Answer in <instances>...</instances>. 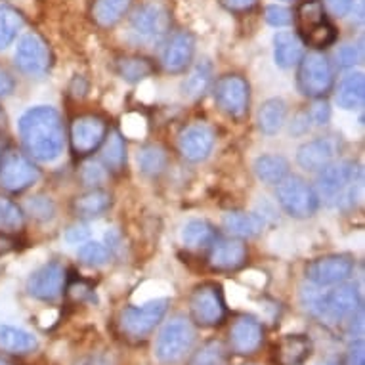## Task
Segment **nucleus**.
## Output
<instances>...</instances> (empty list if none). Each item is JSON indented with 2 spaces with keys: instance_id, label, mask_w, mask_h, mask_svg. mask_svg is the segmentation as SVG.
Here are the masks:
<instances>
[{
  "instance_id": "4468645a",
  "label": "nucleus",
  "mask_w": 365,
  "mask_h": 365,
  "mask_svg": "<svg viewBox=\"0 0 365 365\" xmlns=\"http://www.w3.org/2000/svg\"><path fill=\"white\" fill-rule=\"evenodd\" d=\"M66 269L58 262L44 264L42 268L33 272V276L27 282V293L36 300H48L58 299L61 291L66 289Z\"/></svg>"
},
{
  "instance_id": "49530a36",
  "label": "nucleus",
  "mask_w": 365,
  "mask_h": 365,
  "mask_svg": "<svg viewBox=\"0 0 365 365\" xmlns=\"http://www.w3.org/2000/svg\"><path fill=\"white\" fill-rule=\"evenodd\" d=\"M66 240L69 245H81V243H84V241L88 240V230L83 226L69 227L66 234Z\"/></svg>"
},
{
  "instance_id": "864d4df0",
  "label": "nucleus",
  "mask_w": 365,
  "mask_h": 365,
  "mask_svg": "<svg viewBox=\"0 0 365 365\" xmlns=\"http://www.w3.org/2000/svg\"><path fill=\"white\" fill-rule=\"evenodd\" d=\"M81 365H115V364L111 361V358H108V356H90V358L83 359Z\"/></svg>"
},
{
  "instance_id": "20e7f679",
  "label": "nucleus",
  "mask_w": 365,
  "mask_h": 365,
  "mask_svg": "<svg viewBox=\"0 0 365 365\" xmlns=\"http://www.w3.org/2000/svg\"><path fill=\"white\" fill-rule=\"evenodd\" d=\"M299 75H297V84L299 90L308 98L314 100H322L333 90V67H331L329 60L319 52L314 54L302 56V60L299 61Z\"/></svg>"
},
{
  "instance_id": "7ed1b4c3",
  "label": "nucleus",
  "mask_w": 365,
  "mask_h": 365,
  "mask_svg": "<svg viewBox=\"0 0 365 365\" xmlns=\"http://www.w3.org/2000/svg\"><path fill=\"white\" fill-rule=\"evenodd\" d=\"M167 310L168 299H153L140 306H128L119 316L120 335L132 342L144 341L161 324Z\"/></svg>"
},
{
  "instance_id": "9d476101",
  "label": "nucleus",
  "mask_w": 365,
  "mask_h": 365,
  "mask_svg": "<svg viewBox=\"0 0 365 365\" xmlns=\"http://www.w3.org/2000/svg\"><path fill=\"white\" fill-rule=\"evenodd\" d=\"M215 102L232 119H243L251 103V86L241 75H224L215 84Z\"/></svg>"
},
{
  "instance_id": "1a4fd4ad",
  "label": "nucleus",
  "mask_w": 365,
  "mask_h": 365,
  "mask_svg": "<svg viewBox=\"0 0 365 365\" xmlns=\"http://www.w3.org/2000/svg\"><path fill=\"white\" fill-rule=\"evenodd\" d=\"M190 314H192L193 322L201 327L220 325L227 314L220 285L207 282L193 289L192 297H190Z\"/></svg>"
},
{
  "instance_id": "5fc2aeb1",
  "label": "nucleus",
  "mask_w": 365,
  "mask_h": 365,
  "mask_svg": "<svg viewBox=\"0 0 365 365\" xmlns=\"http://www.w3.org/2000/svg\"><path fill=\"white\" fill-rule=\"evenodd\" d=\"M4 126H6V113H4L2 108H0V130H2Z\"/></svg>"
},
{
  "instance_id": "4be33fe9",
  "label": "nucleus",
  "mask_w": 365,
  "mask_h": 365,
  "mask_svg": "<svg viewBox=\"0 0 365 365\" xmlns=\"http://www.w3.org/2000/svg\"><path fill=\"white\" fill-rule=\"evenodd\" d=\"M111 207V193L106 190H90L73 199V212L78 218H96Z\"/></svg>"
},
{
  "instance_id": "423d86ee",
  "label": "nucleus",
  "mask_w": 365,
  "mask_h": 365,
  "mask_svg": "<svg viewBox=\"0 0 365 365\" xmlns=\"http://www.w3.org/2000/svg\"><path fill=\"white\" fill-rule=\"evenodd\" d=\"M195 341V331L192 324L176 317L170 319L165 327L161 329L159 336L155 341V356L161 364H176L184 358L193 346Z\"/></svg>"
},
{
  "instance_id": "bb28decb",
  "label": "nucleus",
  "mask_w": 365,
  "mask_h": 365,
  "mask_svg": "<svg viewBox=\"0 0 365 365\" xmlns=\"http://www.w3.org/2000/svg\"><path fill=\"white\" fill-rule=\"evenodd\" d=\"M132 0H94L92 4V19L100 27H113L125 18Z\"/></svg>"
},
{
  "instance_id": "aec40b11",
  "label": "nucleus",
  "mask_w": 365,
  "mask_h": 365,
  "mask_svg": "<svg viewBox=\"0 0 365 365\" xmlns=\"http://www.w3.org/2000/svg\"><path fill=\"white\" fill-rule=\"evenodd\" d=\"M336 155V144L331 138H316L306 142L297 151V163L304 170L317 173L333 163Z\"/></svg>"
},
{
  "instance_id": "79ce46f5",
  "label": "nucleus",
  "mask_w": 365,
  "mask_h": 365,
  "mask_svg": "<svg viewBox=\"0 0 365 365\" xmlns=\"http://www.w3.org/2000/svg\"><path fill=\"white\" fill-rule=\"evenodd\" d=\"M29 212L38 220H50L54 216V203L48 197H35L29 201Z\"/></svg>"
},
{
  "instance_id": "8fccbe9b",
  "label": "nucleus",
  "mask_w": 365,
  "mask_h": 365,
  "mask_svg": "<svg viewBox=\"0 0 365 365\" xmlns=\"http://www.w3.org/2000/svg\"><path fill=\"white\" fill-rule=\"evenodd\" d=\"M339 60H341V66H356L358 63V50L356 46H342L341 52H339Z\"/></svg>"
},
{
  "instance_id": "f704fd0d",
  "label": "nucleus",
  "mask_w": 365,
  "mask_h": 365,
  "mask_svg": "<svg viewBox=\"0 0 365 365\" xmlns=\"http://www.w3.org/2000/svg\"><path fill=\"white\" fill-rule=\"evenodd\" d=\"M102 159L106 167L113 173H119L120 168L126 165V145L125 138L119 132H109V136L103 140V153Z\"/></svg>"
},
{
  "instance_id": "39448f33",
  "label": "nucleus",
  "mask_w": 365,
  "mask_h": 365,
  "mask_svg": "<svg viewBox=\"0 0 365 365\" xmlns=\"http://www.w3.org/2000/svg\"><path fill=\"white\" fill-rule=\"evenodd\" d=\"M276 195L282 209L293 218H310L319 207V195L316 190L299 176L283 178L277 184Z\"/></svg>"
},
{
  "instance_id": "c756f323",
  "label": "nucleus",
  "mask_w": 365,
  "mask_h": 365,
  "mask_svg": "<svg viewBox=\"0 0 365 365\" xmlns=\"http://www.w3.org/2000/svg\"><path fill=\"white\" fill-rule=\"evenodd\" d=\"M255 173L264 184L277 186L289 174V161L282 155H260L255 161Z\"/></svg>"
},
{
  "instance_id": "f03ea898",
  "label": "nucleus",
  "mask_w": 365,
  "mask_h": 365,
  "mask_svg": "<svg viewBox=\"0 0 365 365\" xmlns=\"http://www.w3.org/2000/svg\"><path fill=\"white\" fill-rule=\"evenodd\" d=\"M302 302L308 310L325 319L327 324H342L361 312V297L358 289L354 285H341V283L327 294L314 293V289L304 291Z\"/></svg>"
},
{
  "instance_id": "a878e982",
  "label": "nucleus",
  "mask_w": 365,
  "mask_h": 365,
  "mask_svg": "<svg viewBox=\"0 0 365 365\" xmlns=\"http://www.w3.org/2000/svg\"><path fill=\"white\" fill-rule=\"evenodd\" d=\"M365 100V78L361 73H350L339 86L336 92V103L339 108L352 111L361 108Z\"/></svg>"
},
{
  "instance_id": "a19ab883",
  "label": "nucleus",
  "mask_w": 365,
  "mask_h": 365,
  "mask_svg": "<svg viewBox=\"0 0 365 365\" xmlns=\"http://www.w3.org/2000/svg\"><path fill=\"white\" fill-rule=\"evenodd\" d=\"M266 21L272 27H287L293 24V12L285 6H268L266 8Z\"/></svg>"
},
{
  "instance_id": "9b49d317",
  "label": "nucleus",
  "mask_w": 365,
  "mask_h": 365,
  "mask_svg": "<svg viewBox=\"0 0 365 365\" xmlns=\"http://www.w3.org/2000/svg\"><path fill=\"white\" fill-rule=\"evenodd\" d=\"M354 258L350 255H327L312 260L306 266V277L316 287H331L346 282L354 272Z\"/></svg>"
},
{
  "instance_id": "a211bd4d",
  "label": "nucleus",
  "mask_w": 365,
  "mask_h": 365,
  "mask_svg": "<svg viewBox=\"0 0 365 365\" xmlns=\"http://www.w3.org/2000/svg\"><path fill=\"white\" fill-rule=\"evenodd\" d=\"M312 354V341L306 335H285L276 341L269 359L274 365H302Z\"/></svg>"
},
{
  "instance_id": "6e6d98bb",
  "label": "nucleus",
  "mask_w": 365,
  "mask_h": 365,
  "mask_svg": "<svg viewBox=\"0 0 365 365\" xmlns=\"http://www.w3.org/2000/svg\"><path fill=\"white\" fill-rule=\"evenodd\" d=\"M0 153H2V144H0Z\"/></svg>"
},
{
  "instance_id": "09e8293b",
  "label": "nucleus",
  "mask_w": 365,
  "mask_h": 365,
  "mask_svg": "<svg viewBox=\"0 0 365 365\" xmlns=\"http://www.w3.org/2000/svg\"><path fill=\"white\" fill-rule=\"evenodd\" d=\"M14 88H16V83H14V78L10 77V73L0 67V98L10 96L14 92Z\"/></svg>"
},
{
  "instance_id": "f257e3e1",
  "label": "nucleus",
  "mask_w": 365,
  "mask_h": 365,
  "mask_svg": "<svg viewBox=\"0 0 365 365\" xmlns=\"http://www.w3.org/2000/svg\"><path fill=\"white\" fill-rule=\"evenodd\" d=\"M19 134L27 153L42 163H52L66 145V126L54 108L38 106L25 111L19 119Z\"/></svg>"
},
{
  "instance_id": "412c9836",
  "label": "nucleus",
  "mask_w": 365,
  "mask_h": 365,
  "mask_svg": "<svg viewBox=\"0 0 365 365\" xmlns=\"http://www.w3.org/2000/svg\"><path fill=\"white\" fill-rule=\"evenodd\" d=\"M195 54V41L186 31L176 33L163 52V66L170 73L186 71Z\"/></svg>"
},
{
  "instance_id": "72a5a7b5",
  "label": "nucleus",
  "mask_w": 365,
  "mask_h": 365,
  "mask_svg": "<svg viewBox=\"0 0 365 365\" xmlns=\"http://www.w3.org/2000/svg\"><path fill=\"white\" fill-rule=\"evenodd\" d=\"M24 27V16L12 6L0 4V50L8 48Z\"/></svg>"
},
{
  "instance_id": "3c124183",
  "label": "nucleus",
  "mask_w": 365,
  "mask_h": 365,
  "mask_svg": "<svg viewBox=\"0 0 365 365\" xmlns=\"http://www.w3.org/2000/svg\"><path fill=\"white\" fill-rule=\"evenodd\" d=\"M18 249V240L8 234H0V257Z\"/></svg>"
},
{
  "instance_id": "2f4dec72",
  "label": "nucleus",
  "mask_w": 365,
  "mask_h": 365,
  "mask_svg": "<svg viewBox=\"0 0 365 365\" xmlns=\"http://www.w3.org/2000/svg\"><path fill=\"white\" fill-rule=\"evenodd\" d=\"M293 19H297L300 35H304L319 24L327 21L324 0H302L297 6V12L293 14Z\"/></svg>"
},
{
  "instance_id": "603ef678",
  "label": "nucleus",
  "mask_w": 365,
  "mask_h": 365,
  "mask_svg": "<svg viewBox=\"0 0 365 365\" xmlns=\"http://www.w3.org/2000/svg\"><path fill=\"white\" fill-rule=\"evenodd\" d=\"M103 178V174L102 170L94 165H90V167H86L83 170V180H84V184H96V182H100V180Z\"/></svg>"
},
{
  "instance_id": "6ab92c4d",
  "label": "nucleus",
  "mask_w": 365,
  "mask_h": 365,
  "mask_svg": "<svg viewBox=\"0 0 365 365\" xmlns=\"http://www.w3.org/2000/svg\"><path fill=\"white\" fill-rule=\"evenodd\" d=\"M249 249L243 241L226 240L212 245L209 257V266L216 272H235L245 266Z\"/></svg>"
},
{
  "instance_id": "2eb2a0df",
  "label": "nucleus",
  "mask_w": 365,
  "mask_h": 365,
  "mask_svg": "<svg viewBox=\"0 0 365 365\" xmlns=\"http://www.w3.org/2000/svg\"><path fill=\"white\" fill-rule=\"evenodd\" d=\"M170 14L159 4H145L132 16V31L145 41H159L170 31Z\"/></svg>"
},
{
  "instance_id": "393cba45",
  "label": "nucleus",
  "mask_w": 365,
  "mask_h": 365,
  "mask_svg": "<svg viewBox=\"0 0 365 365\" xmlns=\"http://www.w3.org/2000/svg\"><path fill=\"white\" fill-rule=\"evenodd\" d=\"M302 42L293 33H277L274 36V58L276 63L283 69L297 66L302 60Z\"/></svg>"
},
{
  "instance_id": "0eeeda50",
  "label": "nucleus",
  "mask_w": 365,
  "mask_h": 365,
  "mask_svg": "<svg viewBox=\"0 0 365 365\" xmlns=\"http://www.w3.org/2000/svg\"><path fill=\"white\" fill-rule=\"evenodd\" d=\"M358 163L354 161H339L331 163L324 170H319L317 176V192L327 201H342V199L352 197L354 186L359 180Z\"/></svg>"
},
{
  "instance_id": "7c9ffc66",
  "label": "nucleus",
  "mask_w": 365,
  "mask_h": 365,
  "mask_svg": "<svg viewBox=\"0 0 365 365\" xmlns=\"http://www.w3.org/2000/svg\"><path fill=\"white\" fill-rule=\"evenodd\" d=\"M210 81H212V66H210V61H199L197 66L190 71V75L184 78V83H182V92H184V96L190 98V100H199V98H203L205 92L209 90Z\"/></svg>"
},
{
  "instance_id": "c03bdc74",
  "label": "nucleus",
  "mask_w": 365,
  "mask_h": 365,
  "mask_svg": "<svg viewBox=\"0 0 365 365\" xmlns=\"http://www.w3.org/2000/svg\"><path fill=\"white\" fill-rule=\"evenodd\" d=\"M308 115H310V120H314L316 125H325L331 117V109L325 102H319L310 109V113Z\"/></svg>"
},
{
  "instance_id": "37998d69",
  "label": "nucleus",
  "mask_w": 365,
  "mask_h": 365,
  "mask_svg": "<svg viewBox=\"0 0 365 365\" xmlns=\"http://www.w3.org/2000/svg\"><path fill=\"white\" fill-rule=\"evenodd\" d=\"M342 365H365V350L364 342H354L352 346L348 348L346 356L342 359Z\"/></svg>"
},
{
  "instance_id": "ddd939ff",
  "label": "nucleus",
  "mask_w": 365,
  "mask_h": 365,
  "mask_svg": "<svg viewBox=\"0 0 365 365\" xmlns=\"http://www.w3.org/2000/svg\"><path fill=\"white\" fill-rule=\"evenodd\" d=\"M108 136V125L98 115H78L71 125V148L77 155L94 153Z\"/></svg>"
},
{
  "instance_id": "cd10ccee",
  "label": "nucleus",
  "mask_w": 365,
  "mask_h": 365,
  "mask_svg": "<svg viewBox=\"0 0 365 365\" xmlns=\"http://www.w3.org/2000/svg\"><path fill=\"white\" fill-rule=\"evenodd\" d=\"M0 346L12 354L33 352L38 346L36 336L14 325H0Z\"/></svg>"
},
{
  "instance_id": "ea45409f",
  "label": "nucleus",
  "mask_w": 365,
  "mask_h": 365,
  "mask_svg": "<svg viewBox=\"0 0 365 365\" xmlns=\"http://www.w3.org/2000/svg\"><path fill=\"white\" fill-rule=\"evenodd\" d=\"M109 249L102 243H96V241H90L86 245L81 247L78 251V260L84 264V266H90V268H100V266H106L109 262Z\"/></svg>"
},
{
  "instance_id": "a18cd8bd",
  "label": "nucleus",
  "mask_w": 365,
  "mask_h": 365,
  "mask_svg": "<svg viewBox=\"0 0 365 365\" xmlns=\"http://www.w3.org/2000/svg\"><path fill=\"white\" fill-rule=\"evenodd\" d=\"M325 4H327V8H329L333 16L342 18V16H346L352 10L354 0H325Z\"/></svg>"
},
{
  "instance_id": "dca6fc26",
  "label": "nucleus",
  "mask_w": 365,
  "mask_h": 365,
  "mask_svg": "<svg viewBox=\"0 0 365 365\" xmlns=\"http://www.w3.org/2000/svg\"><path fill=\"white\" fill-rule=\"evenodd\" d=\"M264 327L257 317H237L230 329V348L240 356H251L262 346Z\"/></svg>"
},
{
  "instance_id": "4c0bfd02",
  "label": "nucleus",
  "mask_w": 365,
  "mask_h": 365,
  "mask_svg": "<svg viewBox=\"0 0 365 365\" xmlns=\"http://www.w3.org/2000/svg\"><path fill=\"white\" fill-rule=\"evenodd\" d=\"M24 212L12 199L0 195V232H19L24 227Z\"/></svg>"
},
{
  "instance_id": "c85d7f7f",
  "label": "nucleus",
  "mask_w": 365,
  "mask_h": 365,
  "mask_svg": "<svg viewBox=\"0 0 365 365\" xmlns=\"http://www.w3.org/2000/svg\"><path fill=\"white\" fill-rule=\"evenodd\" d=\"M218 240L215 226H210L209 222L205 220H190L186 226L182 227V241L187 249H207L212 247Z\"/></svg>"
},
{
  "instance_id": "6e6552de",
  "label": "nucleus",
  "mask_w": 365,
  "mask_h": 365,
  "mask_svg": "<svg viewBox=\"0 0 365 365\" xmlns=\"http://www.w3.org/2000/svg\"><path fill=\"white\" fill-rule=\"evenodd\" d=\"M41 178L38 168L29 157L16 148H8L0 153V187L18 193L33 186Z\"/></svg>"
},
{
  "instance_id": "5701e85b",
  "label": "nucleus",
  "mask_w": 365,
  "mask_h": 365,
  "mask_svg": "<svg viewBox=\"0 0 365 365\" xmlns=\"http://www.w3.org/2000/svg\"><path fill=\"white\" fill-rule=\"evenodd\" d=\"M222 224L227 234L235 237H257L264 227L262 216L255 212H240V210L227 212Z\"/></svg>"
},
{
  "instance_id": "c9c22d12",
  "label": "nucleus",
  "mask_w": 365,
  "mask_h": 365,
  "mask_svg": "<svg viewBox=\"0 0 365 365\" xmlns=\"http://www.w3.org/2000/svg\"><path fill=\"white\" fill-rule=\"evenodd\" d=\"M187 365H227V350L220 341L205 342L192 354Z\"/></svg>"
},
{
  "instance_id": "f3484780",
  "label": "nucleus",
  "mask_w": 365,
  "mask_h": 365,
  "mask_svg": "<svg viewBox=\"0 0 365 365\" xmlns=\"http://www.w3.org/2000/svg\"><path fill=\"white\" fill-rule=\"evenodd\" d=\"M180 153L192 163L205 161L215 148V132L207 125H192L182 132L178 142Z\"/></svg>"
},
{
  "instance_id": "58836bf2",
  "label": "nucleus",
  "mask_w": 365,
  "mask_h": 365,
  "mask_svg": "<svg viewBox=\"0 0 365 365\" xmlns=\"http://www.w3.org/2000/svg\"><path fill=\"white\" fill-rule=\"evenodd\" d=\"M302 41H304L310 48L324 50L336 41V31L335 27H333V24H329V19H327L324 24H319L312 31L304 33V35H302Z\"/></svg>"
},
{
  "instance_id": "b1692460",
  "label": "nucleus",
  "mask_w": 365,
  "mask_h": 365,
  "mask_svg": "<svg viewBox=\"0 0 365 365\" xmlns=\"http://www.w3.org/2000/svg\"><path fill=\"white\" fill-rule=\"evenodd\" d=\"M285 119H287V103L282 98H269L258 109V128L268 136H274L282 130Z\"/></svg>"
},
{
  "instance_id": "f8f14e48",
  "label": "nucleus",
  "mask_w": 365,
  "mask_h": 365,
  "mask_svg": "<svg viewBox=\"0 0 365 365\" xmlns=\"http://www.w3.org/2000/svg\"><path fill=\"white\" fill-rule=\"evenodd\" d=\"M16 66L24 75L41 77L52 66V54L46 41L36 33L25 35L16 50Z\"/></svg>"
},
{
  "instance_id": "de8ad7c7",
  "label": "nucleus",
  "mask_w": 365,
  "mask_h": 365,
  "mask_svg": "<svg viewBox=\"0 0 365 365\" xmlns=\"http://www.w3.org/2000/svg\"><path fill=\"white\" fill-rule=\"evenodd\" d=\"M220 2L230 12H247L257 4L258 0H220Z\"/></svg>"
},
{
  "instance_id": "473e14b6",
  "label": "nucleus",
  "mask_w": 365,
  "mask_h": 365,
  "mask_svg": "<svg viewBox=\"0 0 365 365\" xmlns=\"http://www.w3.org/2000/svg\"><path fill=\"white\" fill-rule=\"evenodd\" d=\"M153 71H155L153 63L140 56H128V58H120L117 61V73L126 83H140V81L151 77Z\"/></svg>"
},
{
  "instance_id": "e433bc0d",
  "label": "nucleus",
  "mask_w": 365,
  "mask_h": 365,
  "mask_svg": "<svg viewBox=\"0 0 365 365\" xmlns=\"http://www.w3.org/2000/svg\"><path fill=\"white\" fill-rule=\"evenodd\" d=\"M138 167L148 176H157L167 168V153L159 145H145L138 153Z\"/></svg>"
}]
</instances>
